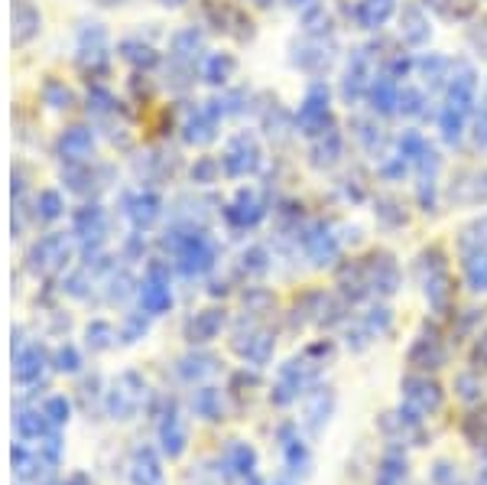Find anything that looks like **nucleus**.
<instances>
[{
  "label": "nucleus",
  "instance_id": "f257e3e1",
  "mask_svg": "<svg viewBox=\"0 0 487 485\" xmlns=\"http://www.w3.org/2000/svg\"><path fill=\"white\" fill-rule=\"evenodd\" d=\"M296 124H299V131L306 137H322V133L335 131V121H331V101H328V85L322 78H315L306 92L299 105V115H296Z\"/></svg>",
  "mask_w": 487,
  "mask_h": 485
},
{
  "label": "nucleus",
  "instance_id": "f03ea898",
  "mask_svg": "<svg viewBox=\"0 0 487 485\" xmlns=\"http://www.w3.org/2000/svg\"><path fill=\"white\" fill-rule=\"evenodd\" d=\"M377 78V56L371 49H351L345 66V78H341V95L347 105H357L361 98H367L371 85Z\"/></svg>",
  "mask_w": 487,
  "mask_h": 485
},
{
  "label": "nucleus",
  "instance_id": "7ed1b4c3",
  "mask_svg": "<svg viewBox=\"0 0 487 485\" xmlns=\"http://www.w3.org/2000/svg\"><path fill=\"white\" fill-rule=\"evenodd\" d=\"M449 108L459 111V115H468L471 105H478V72L468 59H459L451 62V76H449Z\"/></svg>",
  "mask_w": 487,
  "mask_h": 485
},
{
  "label": "nucleus",
  "instance_id": "20e7f679",
  "mask_svg": "<svg viewBox=\"0 0 487 485\" xmlns=\"http://www.w3.org/2000/svg\"><path fill=\"white\" fill-rule=\"evenodd\" d=\"M432 36V27H429V17L422 13L419 4H406L400 10V39H403L410 49H422L429 43Z\"/></svg>",
  "mask_w": 487,
  "mask_h": 485
},
{
  "label": "nucleus",
  "instance_id": "39448f33",
  "mask_svg": "<svg viewBox=\"0 0 487 485\" xmlns=\"http://www.w3.org/2000/svg\"><path fill=\"white\" fill-rule=\"evenodd\" d=\"M367 101L374 108V115H394L396 105H400V82L380 72V76L374 78L371 92H367Z\"/></svg>",
  "mask_w": 487,
  "mask_h": 485
},
{
  "label": "nucleus",
  "instance_id": "423d86ee",
  "mask_svg": "<svg viewBox=\"0 0 487 485\" xmlns=\"http://www.w3.org/2000/svg\"><path fill=\"white\" fill-rule=\"evenodd\" d=\"M396 13V0H357L355 23L361 29H380Z\"/></svg>",
  "mask_w": 487,
  "mask_h": 485
},
{
  "label": "nucleus",
  "instance_id": "0eeeda50",
  "mask_svg": "<svg viewBox=\"0 0 487 485\" xmlns=\"http://www.w3.org/2000/svg\"><path fill=\"white\" fill-rule=\"evenodd\" d=\"M345 157V137L338 131H328L322 133V137H315V143H312V163L315 166H335L338 160Z\"/></svg>",
  "mask_w": 487,
  "mask_h": 485
},
{
  "label": "nucleus",
  "instance_id": "6e6552de",
  "mask_svg": "<svg viewBox=\"0 0 487 485\" xmlns=\"http://www.w3.org/2000/svg\"><path fill=\"white\" fill-rule=\"evenodd\" d=\"M328 49L331 46H325V39H309V43L302 46V56L296 59V62H299V69L319 76V72H325V69L331 66V59H335V53H328Z\"/></svg>",
  "mask_w": 487,
  "mask_h": 485
},
{
  "label": "nucleus",
  "instance_id": "1a4fd4ad",
  "mask_svg": "<svg viewBox=\"0 0 487 485\" xmlns=\"http://www.w3.org/2000/svg\"><path fill=\"white\" fill-rule=\"evenodd\" d=\"M331 27H335V20H331V13L325 10V4H309V7H306V13H302V29H306V36L325 39V36H331Z\"/></svg>",
  "mask_w": 487,
  "mask_h": 485
},
{
  "label": "nucleus",
  "instance_id": "9d476101",
  "mask_svg": "<svg viewBox=\"0 0 487 485\" xmlns=\"http://www.w3.org/2000/svg\"><path fill=\"white\" fill-rule=\"evenodd\" d=\"M416 69H419L422 76H426V85H449L451 59L429 53V59H422V62H416Z\"/></svg>",
  "mask_w": 487,
  "mask_h": 485
},
{
  "label": "nucleus",
  "instance_id": "9b49d317",
  "mask_svg": "<svg viewBox=\"0 0 487 485\" xmlns=\"http://www.w3.org/2000/svg\"><path fill=\"white\" fill-rule=\"evenodd\" d=\"M426 4L445 20H468L478 10V0H426Z\"/></svg>",
  "mask_w": 487,
  "mask_h": 485
},
{
  "label": "nucleus",
  "instance_id": "f8f14e48",
  "mask_svg": "<svg viewBox=\"0 0 487 485\" xmlns=\"http://www.w3.org/2000/svg\"><path fill=\"white\" fill-rule=\"evenodd\" d=\"M439 131L449 143H459L461 137H465V115H459V111H451V108L445 105L439 115Z\"/></svg>",
  "mask_w": 487,
  "mask_h": 485
},
{
  "label": "nucleus",
  "instance_id": "ddd939ff",
  "mask_svg": "<svg viewBox=\"0 0 487 485\" xmlns=\"http://www.w3.org/2000/svg\"><path fill=\"white\" fill-rule=\"evenodd\" d=\"M422 105H426V95H422L419 88H412V85H403L400 88V105H396V111L400 115H422Z\"/></svg>",
  "mask_w": 487,
  "mask_h": 485
},
{
  "label": "nucleus",
  "instance_id": "4468645a",
  "mask_svg": "<svg viewBox=\"0 0 487 485\" xmlns=\"http://www.w3.org/2000/svg\"><path fill=\"white\" fill-rule=\"evenodd\" d=\"M355 137L361 143H364L367 150L371 153H377V157H380V147H384V137H380V127H377V124H367V121H355Z\"/></svg>",
  "mask_w": 487,
  "mask_h": 485
},
{
  "label": "nucleus",
  "instance_id": "2eb2a0df",
  "mask_svg": "<svg viewBox=\"0 0 487 485\" xmlns=\"http://www.w3.org/2000/svg\"><path fill=\"white\" fill-rule=\"evenodd\" d=\"M471 46L478 49V56H484V59H487V17L481 20L478 27L471 29Z\"/></svg>",
  "mask_w": 487,
  "mask_h": 485
},
{
  "label": "nucleus",
  "instance_id": "dca6fc26",
  "mask_svg": "<svg viewBox=\"0 0 487 485\" xmlns=\"http://www.w3.org/2000/svg\"><path fill=\"white\" fill-rule=\"evenodd\" d=\"M468 271H471V280H475V284H481L478 290H487V257H475Z\"/></svg>",
  "mask_w": 487,
  "mask_h": 485
},
{
  "label": "nucleus",
  "instance_id": "f3484780",
  "mask_svg": "<svg viewBox=\"0 0 487 485\" xmlns=\"http://www.w3.org/2000/svg\"><path fill=\"white\" fill-rule=\"evenodd\" d=\"M478 143L481 147H487V108H481L478 111Z\"/></svg>",
  "mask_w": 487,
  "mask_h": 485
},
{
  "label": "nucleus",
  "instance_id": "a211bd4d",
  "mask_svg": "<svg viewBox=\"0 0 487 485\" xmlns=\"http://www.w3.org/2000/svg\"><path fill=\"white\" fill-rule=\"evenodd\" d=\"M290 4H306V7H309V0H290Z\"/></svg>",
  "mask_w": 487,
  "mask_h": 485
}]
</instances>
